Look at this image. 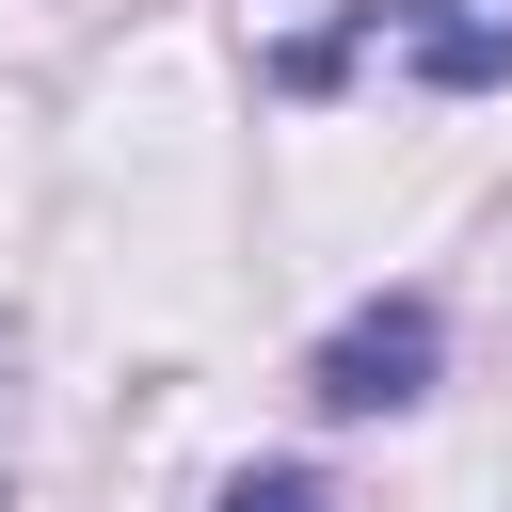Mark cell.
<instances>
[{
	"mask_svg": "<svg viewBox=\"0 0 512 512\" xmlns=\"http://www.w3.org/2000/svg\"><path fill=\"white\" fill-rule=\"evenodd\" d=\"M432 368H448V320H432V288H384V304H352L336 336H320V416H400V400H432Z\"/></svg>",
	"mask_w": 512,
	"mask_h": 512,
	"instance_id": "6da1fadb",
	"label": "cell"
},
{
	"mask_svg": "<svg viewBox=\"0 0 512 512\" xmlns=\"http://www.w3.org/2000/svg\"><path fill=\"white\" fill-rule=\"evenodd\" d=\"M400 48H416V80H448V96L512 80V16H464V0H416V16H400Z\"/></svg>",
	"mask_w": 512,
	"mask_h": 512,
	"instance_id": "7a4b0ae2",
	"label": "cell"
},
{
	"mask_svg": "<svg viewBox=\"0 0 512 512\" xmlns=\"http://www.w3.org/2000/svg\"><path fill=\"white\" fill-rule=\"evenodd\" d=\"M224 512H320V480H288V464H256V480H224Z\"/></svg>",
	"mask_w": 512,
	"mask_h": 512,
	"instance_id": "3957f363",
	"label": "cell"
}]
</instances>
